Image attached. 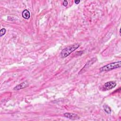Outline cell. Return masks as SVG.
Returning a JSON list of instances; mask_svg holds the SVG:
<instances>
[{
  "mask_svg": "<svg viewBox=\"0 0 121 121\" xmlns=\"http://www.w3.org/2000/svg\"><path fill=\"white\" fill-rule=\"evenodd\" d=\"M68 1H67V0H64V1H63V5L64 6H67V5H68Z\"/></svg>",
  "mask_w": 121,
  "mask_h": 121,
  "instance_id": "obj_9",
  "label": "cell"
},
{
  "mask_svg": "<svg viewBox=\"0 0 121 121\" xmlns=\"http://www.w3.org/2000/svg\"><path fill=\"white\" fill-rule=\"evenodd\" d=\"M80 46L79 43H75L72 45L69 46L63 49L61 52V56L62 58H66L69 56L72 52L74 51L76 49Z\"/></svg>",
  "mask_w": 121,
  "mask_h": 121,
  "instance_id": "obj_1",
  "label": "cell"
},
{
  "mask_svg": "<svg viewBox=\"0 0 121 121\" xmlns=\"http://www.w3.org/2000/svg\"><path fill=\"white\" fill-rule=\"evenodd\" d=\"M28 86V83L27 82V81H24L21 83H20L19 85H17V86H16L14 88V90H18L20 89H21L22 88H24L26 87H27Z\"/></svg>",
  "mask_w": 121,
  "mask_h": 121,
  "instance_id": "obj_5",
  "label": "cell"
},
{
  "mask_svg": "<svg viewBox=\"0 0 121 121\" xmlns=\"http://www.w3.org/2000/svg\"><path fill=\"white\" fill-rule=\"evenodd\" d=\"M74 2H75V3L76 4H78L80 2V0H75Z\"/></svg>",
  "mask_w": 121,
  "mask_h": 121,
  "instance_id": "obj_10",
  "label": "cell"
},
{
  "mask_svg": "<svg viewBox=\"0 0 121 121\" xmlns=\"http://www.w3.org/2000/svg\"><path fill=\"white\" fill-rule=\"evenodd\" d=\"M64 115L65 117L67 118H69L71 120H76V119H78L79 118V117L77 114L74 113L67 112V113H65L64 114Z\"/></svg>",
  "mask_w": 121,
  "mask_h": 121,
  "instance_id": "obj_4",
  "label": "cell"
},
{
  "mask_svg": "<svg viewBox=\"0 0 121 121\" xmlns=\"http://www.w3.org/2000/svg\"><path fill=\"white\" fill-rule=\"evenodd\" d=\"M116 86V83L114 81H111L105 83L103 86V90L106 91L112 89Z\"/></svg>",
  "mask_w": 121,
  "mask_h": 121,
  "instance_id": "obj_3",
  "label": "cell"
},
{
  "mask_svg": "<svg viewBox=\"0 0 121 121\" xmlns=\"http://www.w3.org/2000/svg\"><path fill=\"white\" fill-rule=\"evenodd\" d=\"M5 33H6V29L4 28H2L0 31V36L1 37L2 35H5Z\"/></svg>",
  "mask_w": 121,
  "mask_h": 121,
  "instance_id": "obj_8",
  "label": "cell"
},
{
  "mask_svg": "<svg viewBox=\"0 0 121 121\" xmlns=\"http://www.w3.org/2000/svg\"><path fill=\"white\" fill-rule=\"evenodd\" d=\"M22 15L23 18L25 19H28L30 17V13L29 11L27 9H25L23 10L22 13Z\"/></svg>",
  "mask_w": 121,
  "mask_h": 121,
  "instance_id": "obj_6",
  "label": "cell"
},
{
  "mask_svg": "<svg viewBox=\"0 0 121 121\" xmlns=\"http://www.w3.org/2000/svg\"><path fill=\"white\" fill-rule=\"evenodd\" d=\"M104 111L106 113H107L108 114H110L111 113V112H112L111 109L107 105H104Z\"/></svg>",
  "mask_w": 121,
  "mask_h": 121,
  "instance_id": "obj_7",
  "label": "cell"
},
{
  "mask_svg": "<svg viewBox=\"0 0 121 121\" xmlns=\"http://www.w3.org/2000/svg\"><path fill=\"white\" fill-rule=\"evenodd\" d=\"M121 61L114 62L103 66V67L100 69V70L101 72H104V71L106 72L110 70H112L114 69L119 68L121 67Z\"/></svg>",
  "mask_w": 121,
  "mask_h": 121,
  "instance_id": "obj_2",
  "label": "cell"
}]
</instances>
